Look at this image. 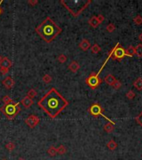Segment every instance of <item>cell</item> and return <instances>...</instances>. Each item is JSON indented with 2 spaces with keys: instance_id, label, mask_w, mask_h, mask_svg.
<instances>
[{
  "instance_id": "obj_31",
  "label": "cell",
  "mask_w": 142,
  "mask_h": 160,
  "mask_svg": "<svg viewBox=\"0 0 142 160\" xmlns=\"http://www.w3.org/2000/svg\"><path fill=\"white\" fill-rule=\"evenodd\" d=\"M116 29V26L114 25L113 23H109L106 26V31L108 33H113Z\"/></svg>"
},
{
  "instance_id": "obj_7",
  "label": "cell",
  "mask_w": 142,
  "mask_h": 160,
  "mask_svg": "<svg viewBox=\"0 0 142 160\" xmlns=\"http://www.w3.org/2000/svg\"><path fill=\"white\" fill-rule=\"evenodd\" d=\"M88 112H89V114H90L91 116H93V117H99V116H102V117H103L105 119L107 120L108 123H111V124H116L115 122H113L112 120L110 119L107 118L106 115H104V114H103L104 110H103L102 107L99 103H93V104H91V106H90V108L88 109Z\"/></svg>"
},
{
  "instance_id": "obj_4",
  "label": "cell",
  "mask_w": 142,
  "mask_h": 160,
  "mask_svg": "<svg viewBox=\"0 0 142 160\" xmlns=\"http://www.w3.org/2000/svg\"><path fill=\"white\" fill-rule=\"evenodd\" d=\"M0 110L2 112V114L4 115L8 119H13L21 111L20 103L13 102V103H8V104H4L3 106H2L0 108Z\"/></svg>"
},
{
  "instance_id": "obj_5",
  "label": "cell",
  "mask_w": 142,
  "mask_h": 160,
  "mask_svg": "<svg viewBox=\"0 0 142 160\" xmlns=\"http://www.w3.org/2000/svg\"><path fill=\"white\" fill-rule=\"evenodd\" d=\"M110 58H111L110 57V55L108 54L107 58L106 59L105 63H103V65L102 66V68L100 69V70H99V72H98V73H91V74L89 75V77H88L87 79H86V81H85L86 84L89 86L91 89H96V88H97L100 86V84L102 83V79L99 77V75H100V74H101V72L102 71V69H104L105 65L106 64L108 59H109Z\"/></svg>"
},
{
  "instance_id": "obj_27",
  "label": "cell",
  "mask_w": 142,
  "mask_h": 160,
  "mask_svg": "<svg viewBox=\"0 0 142 160\" xmlns=\"http://www.w3.org/2000/svg\"><path fill=\"white\" fill-rule=\"evenodd\" d=\"M2 101L3 102L4 104H8V103H11L13 102V99H12L11 98L9 97L8 95H5V96H3V98H2Z\"/></svg>"
},
{
  "instance_id": "obj_11",
  "label": "cell",
  "mask_w": 142,
  "mask_h": 160,
  "mask_svg": "<svg viewBox=\"0 0 142 160\" xmlns=\"http://www.w3.org/2000/svg\"><path fill=\"white\" fill-rule=\"evenodd\" d=\"M91 47V43L89 42V40L86 39L81 40L79 44V48L83 51H87Z\"/></svg>"
},
{
  "instance_id": "obj_18",
  "label": "cell",
  "mask_w": 142,
  "mask_h": 160,
  "mask_svg": "<svg viewBox=\"0 0 142 160\" xmlns=\"http://www.w3.org/2000/svg\"><path fill=\"white\" fill-rule=\"evenodd\" d=\"M114 128H115V124H111V123H107L104 125V130L106 133H109L113 132Z\"/></svg>"
},
{
  "instance_id": "obj_21",
  "label": "cell",
  "mask_w": 142,
  "mask_h": 160,
  "mask_svg": "<svg viewBox=\"0 0 142 160\" xmlns=\"http://www.w3.org/2000/svg\"><path fill=\"white\" fill-rule=\"evenodd\" d=\"M136 48V55L137 57L141 58L142 57V44H137Z\"/></svg>"
},
{
  "instance_id": "obj_2",
  "label": "cell",
  "mask_w": 142,
  "mask_h": 160,
  "mask_svg": "<svg viewBox=\"0 0 142 160\" xmlns=\"http://www.w3.org/2000/svg\"><path fill=\"white\" fill-rule=\"evenodd\" d=\"M35 31L46 43H52L63 31L58 25L50 17H47L36 27Z\"/></svg>"
},
{
  "instance_id": "obj_39",
  "label": "cell",
  "mask_w": 142,
  "mask_h": 160,
  "mask_svg": "<svg viewBox=\"0 0 142 160\" xmlns=\"http://www.w3.org/2000/svg\"><path fill=\"white\" fill-rule=\"evenodd\" d=\"M2 58H3L0 56V63H1V61H2Z\"/></svg>"
},
{
  "instance_id": "obj_14",
  "label": "cell",
  "mask_w": 142,
  "mask_h": 160,
  "mask_svg": "<svg viewBox=\"0 0 142 160\" xmlns=\"http://www.w3.org/2000/svg\"><path fill=\"white\" fill-rule=\"evenodd\" d=\"M88 23H89V25H90L91 27L94 28V29L97 28V27L101 24V23L99 22V20H98V18H97V16H92V17L89 19Z\"/></svg>"
},
{
  "instance_id": "obj_26",
  "label": "cell",
  "mask_w": 142,
  "mask_h": 160,
  "mask_svg": "<svg viewBox=\"0 0 142 160\" xmlns=\"http://www.w3.org/2000/svg\"><path fill=\"white\" fill-rule=\"evenodd\" d=\"M52 77L51 75L49 74H44L43 75V77H42V82L43 83H45V84H50L52 82Z\"/></svg>"
},
{
  "instance_id": "obj_37",
  "label": "cell",
  "mask_w": 142,
  "mask_h": 160,
  "mask_svg": "<svg viewBox=\"0 0 142 160\" xmlns=\"http://www.w3.org/2000/svg\"><path fill=\"white\" fill-rule=\"evenodd\" d=\"M139 40H140V41L142 43V33L141 34L139 35Z\"/></svg>"
},
{
  "instance_id": "obj_25",
  "label": "cell",
  "mask_w": 142,
  "mask_h": 160,
  "mask_svg": "<svg viewBox=\"0 0 142 160\" xmlns=\"http://www.w3.org/2000/svg\"><path fill=\"white\" fill-rule=\"evenodd\" d=\"M5 148L7 150L11 152V151L14 150V149H15V143H13V142H8V143H6Z\"/></svg>"
},
{
  "instance_id": "obj_10",
  "label": "cell",
  "mask_w": 142,
  "mask_h": 160,
  "mask_svg": "<svg viewBox=\"0 0 142 160\" xmlns=\"http://www.w3.org/2000/svg\"><path fill=\"white\" fill-rule=\"evenodd\" d=\"M2 84H3V85L5 87V88L7 89H11L13 88V87L14 86V80L13 79L10 77V76H8V77H7L5 78L2 81Z\"/></svg>"
},
{
  "instance_id": "obj_12",
  "label": "cell",
  "mask_w": 142,
  "mask_h": 160,
  "mask_svg": "<svg viewBox=\"0 0 142 160\" xmlns=\"http://www.w3.org/2000/svg\"><path fill=\"white\" fill-rule=\"evenodd\" d=\"M21 103L23 104V106L26 108V109H29L33 104V100L32 98H30L28 96H25L23 99L21 100Z\"/></svg>"
},
{
  "instance_id": "obj_24",
  "label": "cell",
  "mask_w": 142,
  "mask_h": 160,
  "mask_svg": "<svg viewBox=\"0 0 142 160\" xmlns=\"http://www.w3.org/2000/svg\"><path fill=\"white\" fill-rule=\"evenodd\" d=\"M37 95H38V93H37V91H36L35 89H33V88H31V89L27 93V96L29 98H32V99L34 98Z\"/></svg>"
},
{
  "instance_id": "obj_36",
  "label": "cell",
  "mask_w": 142,
  "mask_h": 160,
  "mask_svg": "<svg viewBox=\"0 0 142 160\" xmlns=\"http://www.w3.org/2000/svg\"><path fill=\"white\" fill-rule=\"evenodd\" d=\"M3 3V0H1V1H0V15H1V14H2V13H3V9H2V8H1V4H2Z\"/></svg>"
},
{
  "instance_id": "obj_40",
  "label": "cell",
  "mask_w": 142,
  "mask_h": 160,
  "mask_svg": "<svg viewBox=\"0 0 142 160\" xmlns=\"http://www.w3.org/2000/svg\"><path fill=\"white\" fill-rule=\"evenodd\" d=\"M2 160H7V159H2Z\"/></svg>"
},
{
  "instance_id": "obj_30",
  "label": "cell",
  "mask_w": 142,
  "mask_h": 160,
  "mask_svg": "<svg viewBox=\"0 0 142 160\" xmlns=\"http://www.w3.org/2000/svg\"><path fill=\"white\" fill-rule=\"evenodd\" d=\"M126 98H128V99H130V100H131V99H133L134 98L136 97V93H135V92L132 91V90H130V91H128L127 93H126Z\"/></svg>"
},
{
  "instance_id": "obj_17",
  "label": "cell",
  "mask_w": 142,
  "mask_h": 160,
  "mask_svg": "<svg viewBox=\"0 0 142 160\" xmlns=\"http://www.w3.org/2000/svg\"><path fill=\"white\" fill-rule=\"evenodd\" d=\"M125 51L126 53L129 55V57H133L134 55H136V48L134 46L130 45L125 49Z\"/></svg>"
},
{
  "instance_id": "obj_8",
  "label": "cell",
  "mask_w": 142,
  "mask_h": 160,
  "mask_svg": "<svg viewBox=\"0 0 142 160\" xmlns=\"http://www.w3.org/2000/svg\"><path fill=\"white\" fill-rule=\"evenodd\" d=\"M12 65H13V63L8 58H3L1 63H0V72L2 73V74L5 75L6 74H8V72L9 71Z\"/></svg>"
},
{
  "instance_id": "obj_15",
  "label": "cell",
  "mask_w": 142,
  "mask_h": 160,
  "mask_svg": "<svg viewBox=\"0 0 142 160\" xmlns=\"http://www.w3.org/2000/svg\"><path fill=\"white\" fill-rule=\"evenodd\" d=\"M104 81L108 85H111L112 86L114 84V83L116 81V79L114 77V75L112 74H107L106 77H105V79H104Z\"/></svg>"
},
{
  "instance_id": "obj_28",
  "label": "cell",
  "mask_w": 142,
  "mask_h": 160,
  "mask_svg": "<svg viewBox=\"0 0 142 160\" xmlns=\"http://www.w3.org/2000/svg\"><path fill=\"white\" fill-rule=\"evenodd\" d=\"M57 60L60 63H64L67 60H68V58L65 54H60L58 57H57Z\"/></svg>"
},
{
  "instance_id": "obj_3",
  "label": "cell",
  "mask_w": 142,
  "mask_h": 160,
  "mask_svg": "<svg viewBox=\"0 0 142 160\" xmlns=\"http://www.w3.org/2000/svg\"><path fill=\"white\" fill-rule=\"evenodd\" d=\"M60 3L67 8L73 17H78L91 3V0H61Z\"/></svg>"
},
{
  "instance_id": "obj_34",
  "label": "cell",
  "mask_w": 142,
  "mask_h": 160,
  "mask_svg": "<svg viewBox=\"0 0 142 160\" xmlns=\"http://www.w3.org/2000/svg\"><path fill=\"white\" fill-rule=\"evenodd\" d=\"M28 4H29V5L32 6V7H34V6L38 4V0H29Z\"/></svg>"
},
{
  "instance_id": "obj_19",
  "label": "cell",
  "mask_w": 142,
  "mask_h": 160,
  "mask_svg": "<svg viewBox=\"0 0 142 160\" xmlns=\"http://www.w3.org/2000/svg\"><path fill=\"white\" fill-rule=\"evenodd\" d=\"M117 146H118L117 143H116L114 140H110L107 143V144H106V147H107L110 150H111V151H113V150H115V149H116Z\"/></svg>"
},
{
  "instance_id": "obj_23",
  "label": "cell",
  "mask_w": 142,
  "mask_h": 160,
  "mask_svg": "<svg viewBox=\"0 0 142 160\" xmlns=\"http://www.w3.org/2000/svg\"><path fill=\"white\" fill-rule=\"evenodd\" d=\"M57 154L63 155L67 153V149H66V147L64 145H60L58 148H57Z\"/></svg>"
},
{
  "instance_id": "obj_6",
  "label": "cell",
  "mask_w": 142,
  "mask_h": 160,
  "mask_svg": "<svg viewBox=\"0 0 142 160\" xmlns=\"http://www.w3.org/2000/svg\"><path fill=\"white\" fill-rule=\"evenodd\" d=\"M109 55L112 60L115 61H121L125 57H129V55L126 53V51L124 48H122L118 43L114 47V48L111 49V51L109 53Z\"/></svg>"
},
{
  "instance_id": "obj_22",
  "label": "cell",
  "mask_w": 142,
  "mask_h": 160,
  "mask_svg": "<svg viewBox=\"0 0 142 160\" xmlns=\"http://www.w3.org/2000/svg\"><path fill=\"white\" fill-rule=\"evenodd\" d=\"M101 47L98 45L97 44H94L91 47V50L92 53H98L99 52L101 51Z\"/></svg>"
},
{
  "instance_id": "obj_9",
  "label": "cell",
  "mask_w": 142,
  "mask_h": 160,
  "mask_svg": "<svg viewBox=\"0 0 142 160\" xmlns=\"http://www.w3.org/2000/svg\"><path fill=\"white\" fill-rule=\"evenodd\" d=\"M40 123V119L35 114L29 115L25 119V124L29 126L30 128H33Z\"/></svg>"
},
{
  "instance_id": "obj_1",
  "label": "cell",
  "mask_w": 142,
  "mask_h": 160,
  "mask_svg": "<svg viewBox=\"0 0 142 160\" xmlns=\"http://www.w3.org/2000/svg\"><path fill=\"white\" fill-rule=\"evenodd\" d=\"M68 101L57 91L52 88L38 102V105L52 119H55L68 107Z\"/></svg>"
},
{
  "instance_id": "obj_16",
  "label": "cell",
  "mask_w": 142,
  "mask_h": 160,
  "mask_svg": "<svg viewBox=\"0 0 142 160\" xmlns=\"http://www.w3.org/2000/svg\"><path fill=\"white\" fill-rule=\"evenodd\" d=\"M133 86L135 87V88H136L137 90L141 91L142 90V78H137L134 81Z\"/></svg>"
},
{
  "instance_id": "obj_35",
  "label": "cell",
  "mask_w": 142,
  "mask_h": 160,
  "mask_svg": "<svg viewBox=\"0 0 142 160\" xmlns=\"http://www.w3.org/2000/svg\"><path fill=\"white\" fill-rule=\"evenodd\" d=\"M97 18H98L99 22L102 23L103 21H104V19H105V17L103 16L102 14H99V15H97Z\"/></svg>"
},
{
  "instance_id": "obj_29",
  "label": "cell",
  "mask_w": 142,
  "mask_h": 160,
  "mask_svg": "<svg viewBox=\"0 0 142 160\" xmlns=\"http://www.w3.org/2000/svg\"><path fill=\"white\" fill-rule=\"evenodd\" d=\"M133 21L137 25H141V24H142V17L141 15H137V16L134 18Z\"/></svg>"
},
{
  "instance_id": "obj_33",
  "label": "cell",
  "mask_w": 142,
  "mask_h": 160,
  "mask_svg": "<svg viewBox=\"0 0 142 160\" xmlns=\"http://www.w3.org/2000/svg\"><path fill=\"white\" fill-rule=\"evenodd\" d=\"M112 87H113L115 89L118 90V89H120V87H121V83L120 82L119 80L116 79V81L114 83V84L112 85Z\"/></svg>"
},
{
  "instance_id": "obj_20",
  "label": "cell",
  "mask_w": 142,
  "mask_h": 160,
  "mask_svg": "<svg viewBox=\"0 0 142 160\" xmlns=\"http://www.w3.org/2000/svg\"><path fill=\"white\" fill-rule=\"evenodd\" d=\"M47 154H48V155L50 157H55L57 154V148H55L53 146H51L49 149H47Z\"/></svg>"
},
{
  "instance_id": "obj_13",
  "label": "cell",
  "mask_w": 142,
  "mask_h": 160,
  "mask_svg": "<svg viewBox=\"0 0 142 160\" xmlns=\"http://www.w3.org/2000/svg\"><path fill=\"white\" fill-rule=\"evenodd\" d=\"M68 69L72 73H77L80 69V64L77 61H72L68 65Z\"/></svg>"
},
{
  "instance_id": "obj_32",
  "label": "cell",
  "mask_w": 142,
  "mask_h": 160,
  "mask_svg": "<svg viewBox=\"0 0 142 160\" xmlns=\"http://www.w3.org/2000/svg\"><path fill=\"white\" fill-rule=\"evenodd\" d=\"M136 119V122L137 124H139V125L142 126V112L141 113H140L139 115L137 116L136 118L135 119Z\"/></svg>"
},
{
  "instance_id": "obj_38",
  "label": "cell",
  "mask_w": 142,
  "mask_h": 160,
  "mask_svg": "<svg viewBox=\"0 0 142 160\" xmlns=\"http://www.w3.org/2000/svg\"><path fill=\"white\" fill-rule=\"evenodd\" d=\"M17 160H25V159H23V158H19V159H18Z\"/></svg>"
}]
</instances>
